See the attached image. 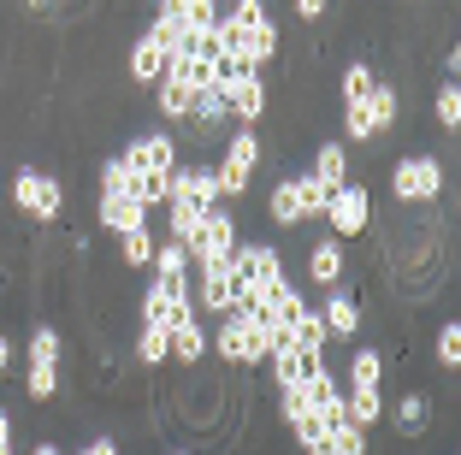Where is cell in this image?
I'll return each mask as SVG.
<instances>
[{
	"instance_id": "1",
	"label": "cell",
	"mask_w": 461,
	"mask_h": 455,
	"mask_svg": "<svg viewBox=\"0 0 461 455\" xmlns=\"http://www.w3.org/2000/svg\"><path fill=\"white\" fill-rule=\"evenodd\" d=\"M396 119H402V95L379 77L361 101H343V136L338 142L343 148H366V142H379L384 131H396Z\"/></svg>"
},
{
	"instance_id": "2",
	"label": "cell",
	"mask_w": 461,
	"mask_h": 455,
	"mask_svg": "<svg viewBox=\"0 0 461 455\" xmlns=\"http://www.w3.org/2000/svg\"><path fill=\"white\" fill-rule=\"evenodd\" d=\"M6 196H13V207H18L24 219H36V225H54V219L66 214L71 189L59 184L54 172H36V166H18V172H13V184H6Z\"/></svg>"
},
{
	"instance_id": "3",
	"label": "cell",
	"mask_w": 461,
	"mask_h": 455,
	"mask_svg": "<svg viewBox=\"0 0 461 455\" xmlns=\"http://www.w3.org/2000/svg\"><path fill=\"white\" fill-rule=\"evenodd\" d=\"M391 201H402V207H432V201H444V160L438 154H402V160L391 166Z\"/></svg>"
},
{
	"instance_id": "4",
	"label": "cell",
	"mask_w": 461,
	"mask_h": 455,
	"mask_svg": "<svg viewBox=\"0 0 461 455\" xmlns=\"http://www.w3.org/2000/svg\"><path fill=\"white\" fill-rule=\"evenodd\" d=\"M285 272V255L272 249V242H237V255H230V284H237V308H255V296L267 290L272 278Z\"/></svg>"
},
{
	"instance_id": "5",
	"label": "cell",
	"mask_w": 461,
	"mask_h": 455,
	"mask_svg": "<svg viewBox=\"0 0 461 455\" xmlns=\"http://www.w3.org/2000/svg\"><path fill=\"white\" fill-rule=\"evenodd\" d=\"M59 355H66L59 332H54V325H36V332H30V343H24V361H30L24 396L30 402H54L59 396Z\"/></svg>"
},
{
	"instance_id": "6",
	"label": "cell",
	"mask_w": 461,
	"mask_h": 455,
	"mask_svg": "<svg viewBox=\"0 0 461 455\" xmlns=\"http://www.w3.org/2000/svg\"><path fill=\"white\" fill-rule=\"evenodd\" d=\"M255 172H260V131L243 124V131L225 142V160H213V177H219V196L237 201L255 189Z\"/></svg>"
},
{
	"instance_id": "7",
	"label": "cell",
	"mask_w": 461,
	"mask_h": 455,
	"mask_svg": "<svg viewBox=\"0 0 461 455\" xmlns=\"http://www.w3.org/2000/svg\"><path fill=\"white\" fill-rule=\"evenodd\" d=\"M213 355L225 367H267V337L237 308V314H225V320H213Z\"/></svg>"
},
{
	"instance_id": "8",
	"label": "cell",
	"mask_w": 461,
	"mask_h": 455,
	"mask_svg": "<svg viewBox=\"0 0 461 455\" xmlns=\"http://www.w3.org/2000/svg\"><path fill=\"white\" fill-rule=\"evenodd\" d=\"M331 225V237L338 242H349V237H366L373 231V189L361 184V177H349V184H338L331 189V201H326V214H320Z\"/></svg>"
},
{
	"instance_id": "9",
	"label": "cell",
	"mask_w": 461,
	"mask_h": 455,
	"mask_svg": "<svg viewBox=\"0 0 461 455\" xmlns=\"http://www.w3.org/2000/svg\"><path fill=\"white\" fill-rule=\"evenodd\" d=\"M237 214L230 207H207L202 214V231H195V249H190V267H213V260H230L237 255Z\"/></svg>"
},
{
	"instance_id": "10",
	"label": "cell",
	"mask_w": 461,
	"mask_h": 455,
	"mask_svg": "<svg viewBox=\"0 0 461 455\" xmlns=\"http://www.w3.org/2000/svg\"><path fill=\"white\" fill-rule=\"evenodd\" d=\"M119 160L131 166L136 177H172L177 172V136L172 131H149V136H136V142H124Z\"/></svg>"
},
{
	"instance_id": "11",
	"label": "cell",
	"mask_w": 461,
	"mask_h": 455,
	"mask_svg": "<svg viewBox=\"0 0 461 455\" xmlns=\"http://www.w3.org/2000/svg\"><path fill=\"white\" fill-rule=\"evenodd\" d=\"M124 66H131V83L154 89L160 77H172V41H160V30L149 24L142 36L131 41V59H124Z\"/></svg>"
},
{
	"instance_id": "12",
	"label": "cell",
	"mask_w": 461,
	"mask_h": 455,
	"mask_svg": "<svg viewBox=\"0 0 461 455\" xmlns=\"http://www.w3.org/2000/svg\"><path fill=\"white\" fill-rule=\"evenodd\" d=\"M219 89H225V107H230V119H237V124H260V119H267L272 95H267V77H260V71L230 77V83H219Z\"/></svg>"
},
{
	"instance_id": "13",
	"label": "cell",
	"mask_w": 461,
	"mask_h": 455,
	"mask_svg": "<svg viewBox=\"0 0 461 455\" xmlns=\"http://www.w3.org/2000/svg\"><path fill=\"white\" fill-rule=\"evenodd\" d=\"M149 207H142V201H131V196H101L95 201V225L107 231V237H131V231H142L149 225Z\"/></svg>"
},
{
	"instance_id": "14",
	"label": "cell",
	"mask_w": 461,
	"mask_h": 455,
	"mask_svg": "<svg viewBox=\"0 0 461 455\" xmlns=\"http://www.w3.org/2000/svg\"><path fill=\"white\" fill-rule=\"evenodd\" d=\"M343 267H349V255H343L338 237H320L308 249V284H320V290H338V284H343Z\"/></svg>"
},
{
	"instance_id": "15",
	"label": "cell",
	"mask_w": 461,
	"mask_h": 455,
	"mask_svg": "<svg viewBox=\"0 0 461 455\" xmlns=\"http://www.w3.org/2000/svg\"><path fill=\"white\" fill-rule=\"evenodd\" d=\"M320 325H326V337H338V343H349L355 332H361V302H355L349 290H331L326 296V308H320Z\"/></svg>"
},
{
	"instance_id": "16",
	"label": "cell",
	"mask_w": 461,
	"mask_h": 455,
	"mask_svg": "<svg viewBox=\"0 0 461 455\" xmlns=\"http://www.w3.org/2000/svg\"><path fill=\"white\" fill-rule=\"evenodd\" d=\"M166 337H172V361L177 367H202V355H207V325H202V314H195V308L184 314V320H177Z\"/></svg>"
},
{
	"instance_id": "17",
	"label": "cell",
	"mask_w": 461,
	"mask_h": 455,
	"mask_svg": "<svg viewBox=\"0 0 461 455\" xmlns=\"http://www.w3.org/2000/svg\"><path fill=\"white\" fill-rule=\"evenodd\" d=\"M267 219L278 231H302L308 219H302V196H296V177H278V184L267 189Z\"/></svg>"
},
{
	"instance_id": "18",
	"label": "cell",
	"mask_w": 461,
	"mask_h": 455,
	"mask_svg": "<svg viewBox=\"0 0 461 455\" xmlns=\"http://www.w3.org/2000/svg\"><path fill=\"white\" fill-rule=\"evenodd\" d=\"M313 177H320V184L326 189H338V184H349V148L338 142V136H326V142L313 148V166H308Z\"/></svg>"
},
{
	"instance_id": "19",
	"label": "cell",
	"mask_w": 461,
	"mask_h": 455,
	"mask_svg": "<svg viewBox=\"0 0 461 455\" xmlns=\"http://www.w3.org/2000/svg\"><path fill=\"white\" fill-rule=\"evenodd\" d=\"M154 107H160L166 124H190V107H195V89L177 77H160L154 83Z\"/></svg>"
},
{
	"instance_id": "20",
	"label": "cell",
	"mask_w": 461,
	"mask_h": 455,
	"mask_svg": "<svg viewBox=\"0 0 461 455\" xmlns=\"http://www.w3.org/2000/svg\"><path fill=\"white\" fill-rule=\"evenodd\" d=\"M326 325H320V308H302L296 320H290V349H302V355H326Z\"/></svg>"
},
{
	"instance_id": "21",
	"label": "cell",
	"mask_w": 461,
	"mask_h": 455,
	"mask_svg": "<svg viewBox=\"0 0 461 455\" xmlns=\"http://www.w3.org/2000/svg\"><path fill=\"white\" fill-rule=\"evenodd\" d=\"M343 390H384V355L379 349H355L349 355V385Z\"/></svg>"
},
{
	"instance_id": "22",
	"label": "cell",
	"mask_w": 461,
	"mask_h": 455,
	"mask_svg": "<svg viewBox=\"0 0 461 455\" xmlns=\"http://www.w3.org/2000/svg\"><path fill=\"white\" fill-rule=\"evenodd\" d=\"M119 267H131V272H149L154 267V225L119 237Z\"/></svg>"
},
{
	"instance_id": "23",
	"label": "cell",
	"mask_w": 461,
	"mask_h": 455,
	"mask_svg": "<svg viewBox=\"0 0 461 455\" xmlns=\"http://www.w3.org/2000/svg\"><path fill=\"white\" fill-rule=\"evenodd\" d=\"M396 432H402V438H420V432L426 426H432V408H426V396H420V390H408V396L402 402H396Z\"/></svg>"
},
{
	"instance_id": "24",
	"label": "cell",
	"mask_w": 461,
	"mask_h": 455,
	"mask_svg": "<svg viewBox=\"0 0 461 455\" xmlns=\"http://www.w3.org/2000/svg\"><path fill=\"white\" fill-rule=\"evenodd\" d=\"M432 119H438V131H444V136L461 131V83L456 77H444V89L432 95Z\"/></svg>"
},
{
	"instance_id": "25",
	"label": "cell",
	"mask_w": 461,
	"mask_h": 455,
	"mask_svg": "<svg viewBox=\"0 0 461 455\" xmlns=\"http://www.w3.org/2000/svg\"><path fill=\"white\" fill-rule=\"evenodd\" d=\"M343 396H349V420L361 432H373L384 420V390H343Z\"/></svg>"
},
{
	"instance_id": "26",
	"label": "cell",
	"mask_w": 461,
	"mask_h": 455,
	"mask_svg": "<svg viewBox=\"0 0 461 455\" xmlns=\"http://www.w3.org/2000/svg\"><path fill=\"white\" fill-rule=\"evenodd\" d=\"M136 361L142 367H166L172 361V337H166L160 325H142V332H136Z\"/></svg>"
},
{
	"instance_id": "27",
	"label": "cell",
	"mask_w": 461,
	"mask_h": 455,
	"mask_svg": "<svg viewBox=\"0 0 461 455\" xmlns=\"http://www.w3.org/2000/svg\"><path fill=\"white\" fill-rule=\"evenodd\" d=\"M290 177H296V196H302V219H320V214H326V201H331V189L320 184L308 166H302V172H290Z\"/></svg>"
},
{
	"instance_id": "28",
	"label": "cell",
	"mask_w": 461,
	"mask_h": 455,
	"mask_svg": "<svg viewBox=\"0 0 461 455\" xmlns=\"http://www.w3.org/2000/svg\"><path fill=\"white\" fill-rule=\"evenodd\" d=\"M101 196H131L136 201V172L113 154V160H101Z\"/></svg>"
},
{
	"instance_id": "29",
	"label": "cell",
	"mask_w": 461,
	"mask_h": 455,
	"mask_svg": "<svg viewBox=\"0 0 461 455\" xmlns=\"http://www.w3.org/2000/svg\"><path fill=\"white\" fill-rule=\"evenodd\" d=\"M438 367H444V373H456V367H461V320H444V325H438Z\"/></svg>"
},
{
	"instance_id": "30",
	"label": "cell",
	"mask_w": 461,
	"mask_h": 455,
	"mask_svg": "<svg viewBox=\"0 0 461 455\" xmlns=\"http://www.w3.org/2000/svg\"><path fill=\"white\" fill-rule=\"evenodd\" d=\"M373 83H379V77H373V66H366V59H349V71H343L338 89H343V101H361V95L373 89Z\"/></svg>"
},
{
	"instance_id": "31",
	"label": "cell",
	"mask_w": 461,
	"mask_h": 455,
	"mask_svg": "<svg viewBox=\"0 0 461 455\" xmlns=\"http://www.w3.org/2000/svg\"><path fill=\"white\" fill-rule=\"evenodd\" d=\"M290 6H296V18H302V24H320L331 0H290Z\"/></svg>"
},
{
	"instance_id": "32",
	"label": "cell",
	"mask_w": 461,
	"mask_h": 455,
	"mask_svg": "<svg viewBox=\"0 0 461 455\" xmlns=\"http://www.w3.org/2000/svg\"><path fill=\"white\" fill-rule=\"evenodd\" d=\"M0 455H13V408H0Z\"/></svg>"
},
{
	"instance_id": "33",
	"label": "cell",
	"mask_w": 461,
	"mask_h": 455,
	"mask_svg": "<svg viewBox=\"0 0 461 455\" xmlns=\"http://www.w3.org/2000/svg\"><path fill=\"white\" fill-rule=\"evenodd\" d=\"M77 455H124V450H119V443H113V438H95V443H83Z\"/></svg>"
},
{
	"instance_id": "34",
	"label": "cell",
	"mask_w": 461,
	"mask_h": 455,
	"mask_svg": "<svg viewBox=\"0 0 461 455\" xmlns=\"http://www.w3.org/2000/svg\"><path fill=\"white\" fill-rule=\"evenodd\" d=\"M6 373H13V337L0 332V378H6Z\"/></svg>"
},
{
	"instance_id": "35",
	"label": "cell",
	"mask_w": 461,
	"mask_h": 455,
	"mask_svg": "<svg viewBox=\"0 0 461 455\" xmlns=\"http://www.w3.org/2000/svg\"><path fill=\"white\" fill-rule=\"evenodd\" d=\"M30 455H66V450H59L54 438H41V443H36V450H30Z\"/></svg>"
},
{
	"instance_id": "36",
	"label": "cell",
	"mask_w": 461,
	"mask_h": 455,
	"mask_svg": "<svg viewBox=\"0 0 461 455\" xmlns=\"http://www.w3.org/2000/svg\"><path fill=\"white\" fill-rule=\"evenodd\" d=\"M30 6H36V13H48V6H54V0H30Z\"/></svg>"
},
{
	"instance_id": "37",
	"label": "cell",
	"mask_w": 461,
	"mask_h": 455,
	"mask_svg": "<svg viewBox=\"0 0 461 455\" xmlns=\"http://www.w3.org/2000/svg\"><path fill=\"white\" fill-rule=\"evenodd\" d=\"M177 455H184V450H177Z\"/></svg>"
}]
</instances>
